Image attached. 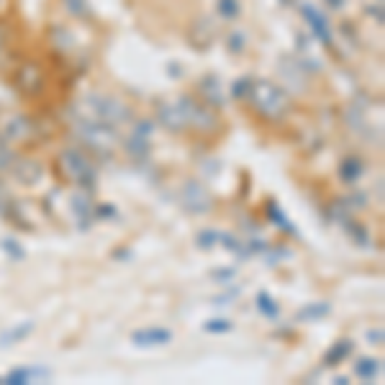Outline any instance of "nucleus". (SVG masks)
<instances>
[{"mask_svg":"<svg viewBox=\"0 0 385 385\" xmlns=\"http://www.w3.org/2000/svg\"><path fill=\"white\" fill-rule=\"evenodd\" d=\"M75 113L77 118L108 123V126H121V123L131 121V108L126 103H121L113 96H101V93H90V96L80 98L75 106Z\"/></svg>","mask_w":385,"mask_h":385,"instance_id":"1","label":"nucleus"},{"mask_svg":"<svg viewBox=\"0 0 385 385\" xmlns=\"http://www.w3.org/2000/svg\"><path fill=\"white\" fill-rule=\"evenodd\" d=\"M247 101H252V106L270 121L282 118L290 108V96L280 85L270 83V80H252V90Z\"/></svg>","mask_w":385,"mask_h":385,"instance_id":"2","label":"nucleus"},{"mask_svg":"<svg viewBox=\"0 0 385 385\" xmlns=\"http://www.w3.org/2000/svg\"><path fill=\"white\" fill-rule=\"evenodd\" d=\"M75 134L85 147L93 149V152H98V154H111L115 147H118V141H121L115 126L98 123V121H85V118H77Z\"/></svg>","mask_w":385,"mask_h":385,"instance_id":"3","label":"nucleus"},{"mask_svg":"<svg viewBox=\"0 0 385 385\" xmlns=\"http://www.w3.org/2000/svg\"><path fill=\"white\" fill-rule=\"evenodd\" d=\"M59 167H62V173L67 175L72 183H77V185L85 188V190H90V188L96 185V178H98L96 167H93L88 154L80 152V149L75 147L62 149V154H59Z\"/></svg>","mask_w":385,"mask_h":385,"instance_id":"4","label":"nucleus"},{"mask_svg":"<svg viewBox=\"0 0 385 385\" xmlns=\"http://www.w3.org/2000/svg\"><path fill=\"white\" fill-rule=\"evenodd\" d=\"M180 203L188 213H208L213 208V195L211 190L200 183V180H185L180 188Z\"/></svg>","mask_w":385,"mask_h":385,"instance_id":"5","label":"nucleus"},{"mask_svg":"<svg viewBox=\"0 0 385 385\" xmlns=\"http://www.w3.org/2000/svg\"><path fill=\"white\" fill-rule=\"evenodd\" d=\"M178 106L180 111H183V115H185L188 126L200 128V131H211V128L218 126V118L211 106H203V103H198L195 98H188V96L180 98Z\"/></svg>","mask_w":385,"mask_h":385,"instance_id":"6","label":"nucleus"},{"mask_svg":"<svg viewBox=\"0 0 385 385\" xmlns=\"http://www.w3.org/2000/svg\"><path fill=\"white\" fill-rule=\"evenodd\" d=\"M152 131H154V123L149 121V118H141V121L134 123V128H131V134H128L126 139V152L131 160H147L149 157Z\"/></svg>","mask_w":385,"mask_h":385,"instance_id":"7","label":"nucleus"},{"mask_svg":"<svg viewBox=\"0 0 385 385\" xmlns=\"http://www.w3.org/2000/svg\"><path fill=\"white\" fill-rule=\"evenodd\" d=\"M301 16L306 19V24L311 26V31L314 36L319 38L324 46H332L334 44V36H332V24H329L327 13H321L319 8H314L311 3H303L301 6Z\"/></svg>","mask_w":385,"mask_h":385,"instance_id":"8","label":"nucleus"},{"mask_svg":"<svg viewBox=\"0 0 385 385\" xmlns=\"http://www.w3.org/2000/svg\"><path fill=\"white\" fill-rule=\"evenodd\" d=\"M173 339H175L173 329H167V327H144V329H136V332L131 334V344L139 346V349L167 346Z\"/></svg>","mask_w":385,"mask_h":385,"instance_id":"9","label":"nucleus"},{"mask_svg":"<svg viewBox=\"0 0 385 385\" xmlns=\"http://www.w3.org/2000/svg\"><path fill=\"white\" fill-rule=\"evenodd\" d=\"M11 175L16 178V183H21V185L34 188L41 183V178H44V167H41V162L31 160V157H16V162H13V167H11Z\"/></svg>","mask_w":385,"mask_h":385,"instance_id":"10","label":"nucleus"},{"mask_svg":"<svg viewBox=\"0 0 385 385\" xmlns=\"http://www.w3.org/2000/svg\"><path fill=\"white\" fill-rule=\"evenodd\" d=\"M31 134H34V121L24 113L11 115V118L0 126V141H6V144H13V141H26Z\"/></svg>","mask_w":385,"mask_h":385,"instance_id":"11","label":"nucleus"},{"mask_svg":"<svg viewBox=\"0 0 385 385\" xmlns=\"http://www.w3.org/2000/svg\"><path fill=\"white\" fill-rule=\"evenodd\" d=\"M41 85H44V72H41L38 64L26 62L16 70V88H19L24 96H36L38 90H41Z\"/></svg>","mask_w":385,"mask_h":385,"instance_id":"12","label":"nucleus"},{"mask_svg":"<svg viewBox=\"0 0 385 385\" xmlns=\"http://www.w3.org/2000/svg\"><path fill=\"white\" fill-rule=\"evenodd\" d=\"M213 38H216V24L211 19H198L195 24L190 26V34H188V41H190L192 49L205 51L208 46L213 44Z\"/></svg>","mask_w":385,"mask_h":385,"instance_id":"13","label":"nucleus"},{"mask_svg":"<svg viewBox=\"0 0 385 385\" xmlns=\"http://www.w3.org/2000/svg\"><path fill=\"white\" fill-rule=\"evenodd\" d=\"M70 211H72V216H75V221H77V226L80 229H88L90 224H93V200H90V192H85V190H77V192H72V198H70Z\"/></svg>","mask_w":385,"mask_h":385,"instance_id":"14","label":"nucleus"},{"mask_svg":"<svg viewBox=\"0 0 385 385\" xmlns=\"http://www.w3.org/2000/svg\"><path fill=\"white\" fill-rule=\"evenodd\" d=\"M157 121H160L167 131H173V134H180V131L188 128L185 115H183L178 103H162L160 111H157Z\"/></svg>","mask_w":385,"mask_h":385,"instance_id":"15","label":"nucleus"},{"mask_svg":"<svg viewBox=\"0 0 385 385\" xmlns=\"http://www.w3.org/2000/svg\"><path fill=\"white\" fill-rule=\"evenodd\" d=\"M337 175H339L344 185H354L365 175V160L357 157V154H346L344 160L339 162V167H337Z\"/></svg>","mask_w":385,"mask_h":385,"instance_id":"16","label":"nucleus"},{"mask_svg":"<svg viewBox=\"0 0 385 385\" xmlns=\"http://www.w3.org/2000/svg\"><path fill=\"white\" fill-rule=\"evenodd\" d=\"M51 370L46 367H16L6 375L3 383L6 385H26V383H36V380H49Z\"/></svg>","mask_w":385,"mask_h":385,"instance_id":"17","label":"nucleus"},{"mask_svg":"<svg viewBox=\"0 0 385 385\" xmlns=\"http://www.w3.org/2000/svg\"><path fill=\"white\" fill-rule=\"evenodd\" d=\"M329 314H332V303L314 301V303H306V306L298 308L295 321H298V324H314V321H324Z\"/></svg>","mask_w":385,"mask_h":385,"instance_id":"18","label":"nucleus"},{"mask_svg":"<svg viewBox=\"0 0 385 385\" xmlns=\"http://www.w3.org/2000/svg\"><path fill=\"white\" fill-rule=\"evenodd\" d=\"M200 96L205 98L208 106H216V108H221L226 103L224 88H221V80H218L216 75H205L203 80H200Z\"/></svg>","mask_w":385,"mask_h":385,"instance_id":"19","label":"nucleus"},{"mask_svg":"<svg viewBox=\"0 0 385 385\" xmlns=\"http://www.w3.org/2000/svg\"><path fill=\"white\" fill-rule=\"evenodd\" d=\"M36 324L34 321H21L16 327H8L6 332L0 334V346H16L21 342H26V337H31Z\"/></svg>","mask_w":385,"mask_h":385,"instance_id":"20","label":"nucleus"},{"mask_svg":"<svg viewBox=\"0 0 385 385\" xmlns=\"http://www.w3.org/2000/svg\"><path fill=\"white\" fill-rule=\"evenodd\" d=\"M354 352V342L352 339H337L332 346H329V352L324 354V367H337V365H342L349 354Z\"/></svg>","mask_w":385,"mask_h":385,"instance_id":"21","label":"nucleus"},{"mask_svg":"<svg viewBox=\"0 0 385 385\" xmlns=\"http://www.w3.org/2000/svg\"><path fill=\"white\" fill-rule=\"evenodd\" d=\"M380 370H383V365H380L378 357H359L357 362H354V378L365 380V383L378 378Z\"/></svg>","mask_w":385,"mask_h":385,"instance_id":"22","label":"nucleus"},{"mask_svg":"<svg viewBox=\"0 0 385 385\" xmlns=\"http://www.w3.org/2000/svg\"><path fill=\"white\" fill-rule=\"evenodd\" d=\"M265 211H267V216H270V224H275L277 229H282L285 234H293V237H298V229H295V226L290 224L288 216L282 213V208L275 203V200H270V203L265 205Z\"/></svg>","mask_w":385,"mask_h":385,"instance_id":"23","label":"nucleus"},{"mask_svg":"<svg viewBox=\"0 0 385 385\" xmlns=\"http://www.w3.org/2000/svg\"><path fill=\"white\" fill-rule=\"evenodd\" d=\"M255 306H257V311H260V314H262L265 319H270V321H275L277 316H280V303H277L275 298L267 293V290H260V293H257Z\"/></svg>","mask_w":385,"mask_h":385,"instance_id":"24","label":"nucleus"},{"mask_svg":"<svg viewBox=\"0 0 385 385\" xmlns=\"http://www.w3.org/2000/svg\"><path fill=\"white\" fill-rule=\"evenodd\" d=\"M342 226H344V229H346V234H349V237H352V242L354 244H357V247H370V231H367L365 229V226H362V224H359V221H357V218H346V221H344V224H342Z\"/></svg>","mask_w":385,"mask_h":385,"instance_id":"25","label":"nucleus"},{"mask_svg":"<svg viewBox=\"0 0 385 385\" xmlns=\"http://www.w3.org/2000/svg\"><path fill=\"white\" fill-rule=\"evenodd\" d=\"M195 247L203 252H211L218 247V231L216 229H203L195 234Z\"/></svg>","mask_w":385,"mask_h":385,"instance_id":"26","label":"nucleus"},{"mask_svg":"<svg viewBox=\"0 0 385 385\" xmlns=\"http://www.w3.org/2000/svg\"><path fill=\"white\" fill-rule=\"evenodd\" d=\"M0 250L6 252L8 257H11L13 262H21L26 257V250L21 247L19 239H13V237H6V239H0Z\"/></svg>","mask_w":385,"mask_h":385,"instance_id":"27","label":"nucleus"},{"mask_svg":"<svg viewBox=\"0 0 385 385\" xmlns=\"http://www.w3.org/2000/svg\"><path fill=\"white\" fill-rule=\"evenodd\" d=\"M218 247H224L226 252H234V255H242V247H244V239L234 237L229 231H218Z\"/></svg>","mask_w":385,"mask_h":385,"instance_id":"28","label":"nucleus"},{"mask_svg":"<svg viewBox=\"0 0 385 385\" xmlns=\"http://www.w3.org/2000/svg\"><path fill=\"white\" fill-rule=\"evenodd\" d=\"M250 90H252V77L244 75L231 83V98H234V101H247V98H250Z\"/></svg>","mask_w":385,"mask_h":385,"instance_id":"29","label":"nucleus"},{"mask_svg":"<svg viewBox=\"0 0 385 385\" xmlns=\"http://www.w3.org/2000/svg\"><path fill=\"white\" fill-rule=\"evenodd\" d=\"M62 6L67 8L72 19H88L90 16V6L88 0H62Z\"/></svg>","mask_w":385,"mask_h":385,"instance_id":"30","label":"nucleus"},{"mask_svg":"<svg viewBox=\"0 0 385 385\" xmlns=\"http://www.w3.org/2000/svg\"><path fill=\"white\" fill-rule=\"evenodd\" d=\"M203 332H208V334H229V332H234V321H229V319H208L203 324Z\"/></svg>","mask_w":385,"mask_h":385,"instance_id":"31","label":"nucleus"},{"mask_svg":"<svg viewBox=\"0 0 385 385\" xmlns=\"http://www.w3.org/2000/svg\"><path fill=\"white\" fill-rule=\"evenodd\" d=\"M216 11L221 13V19H239V13H242V6H239V0H218L216 3Z\"/></svg>","mask_w":385,"mask_h":385,"instance_id":"32","label":"nucleus"},{"mask_svg":"<svg viewBox=\"0 0 385 385\" xmlns=\"http://www.w3.org/2000/svg\"><path fill=\"white\" fill-rule=\"evenodd\" d=\"M13 162H16V152L11 149V144L0 141V173H11Z\"/></svg>","mask_w":385,"mask_h":385,"instance_id":"33","label":"nucleus"},{"mask_svg":"<svg viewBox=\"0 0 385 385\" xmlns=\"http://www.w3.org/2000/svg\"><path fill=\"white\" fill-rule=\"evenodd\" d=\"M265 262L267 265H277V262H282V260H288L290 257V252L285 250V247H272V250H270V247H265Z\"/></svg>","mask_w":385,"mask_h":385,"instance_id":"34","label":"nucleus"},{"mask_svg":"<svg viewBox=\"0 0 385 385\" xmlns=\"http://www.w3.org/2000/svg\"><path fill=\"white\" fill-rule=\"evenodd\" d=\"M93 216L101 218V221H113V218H118V211L108 203H98L93 205Z\"/></svg>","mask_w":385,"mask_h":385,"instance_id":"35","label":"nucleus"},{"mask_svg":"<svg viewBox=\"0 0 385 385\" xmlns=\"http://www.w3.org/2000/svg\"><path fill=\"white\" fill-rule=\"evenodd\" d=\"M226 46H229L231 54H239L244 49V34L242 31H231L229 38H226Z\"/></svg>","mask_w":385,"mask_h":385,"instance_id":"36","label":"nucleus"},{"mask_svg":"<svg viewBox=\"0 0 385 385\" xmlns=\"http://www.w3.org/2000/svg\"><path fill=\"white\" fill-rule=\"evenodd\" d=\"M211 277L216 282H231L234 277H237V270H234V267H216L211 272Z\"/></svg>","mask_w":385,"mask_h":385,"instance_id":"37","label":"nucleus"},{"mask_svg":"<svg viewBox=\"0 0 385 385\" xmlns=\"http://www.w3.org/2000/svg\"><path fill=\"white\" fill-rule=\"evenodd\" d=\"M383 339H385V332L380 327L367 332V344H383Z\"/></svg>","mask_w":385,"mask_h":385,"instance_id":"38","label":"nucleus"},{"mask_svg":"<svg viewBox=\"0 0 385 385\" xmlns=\"http://www.w3.org/2000/svg\"><path fill=\"white\" fill-rule=\"evenodd\" d=\"M11 203L13 200H11V195H8V190L0 185V213H3V216H6V211L11 208Z\"/></svg>","mask_w":385,"mask_h":385,"instance_id":"39","label":"nucleus"},{"mask_svg":"<svg viewBox=\"0 0 385 385\" xmlns=\"http://www.w3.org/2000/svg\"><path fill=\"white\" fill-rule=\"evenodd\" d=\"M113 260H118V262H126V260H131V250H115Z\"/></svg>","mask_w":385,"mask_h":385,"instance_id":"40","label":"nucleus"},{"mask_svg":"<svg viewBox=\"0 0 385 385\" xmlns=\"http://www.w3.org/2000/svg\"><path fill=\"white\" fill-rule=\"evenodd\" d=\"M367 13H370L372 19H378V24H383V6H378V8H367Z\"/></svg>","mask_w":385,"mask_h":385,"instance_id":"41","label":"nucleus"},{"mask_svg":"<svg viewBox=\"0 0 385 385\" xmlns=\"http://www.w3.org/2000/svg\"><path fill=\"white\" fill-rule=\"evenodd\" d=\"M327 6L334 8V11H339V8L344 6V0H327Z\"/></svg>","mask_w":385,"mask_h":385,"instance_id":"42","label":"nucleus"},{"mask_svg":"<svg viewBox=\"0 0 385 385\" xmlns=\"http://www.w3.org/2000/svg\"><path fill=\"white\" fill-rule=\"evenodd\" d=\"M334 383H337V385H346V383H349V378H344V375H337V378H334Z\"/></svg>","mask_w":385,"mask_h":385,"instance_id":"43","label":"nucleus"},{"mask_svg":"<svg viewBox=\"0 0 385 385\" xmlns=\"http://www.w3.org/2000/svg\"><path fill=\"white\" fill-rule=\"evenodd\" d=\"M0 49H3V29H0Z\"/></svg>","mask_w":385,"mask_h":385,"instance_id":"44","label":"nucleus"},{"mask_svg":"<svg viewBox=\"0 0 385 385\" xmlns=\"http://www.w3.org/2000/svg\"><path fill=\"white\" fill-rule=\"evenodd\" d=\"M0 383H3V380H0Z\"/></svg>","mask_w":385,"mask_h":385,"instance_id":"45","label":"nucleus"}]
</instances>
